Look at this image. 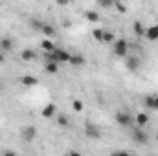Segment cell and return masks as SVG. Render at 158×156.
I'll return each instance as SVG.
<instances>
[{
    "instance_id": "obj_1",
    "label": "cell",
    "mask_w": 158,
    "mask_h": 156,
    "mask_svg": "<svg viewBox=\"0 0 158 156\" xmlns=\"http://www.w3.org/2000/svg\"><path fill=\"white\" fill-rule=\"evenodd\" d=\"M112 53H114V57H118V59H123L127 53H129V42L127 39H116L112 42Z\"/></svg>"
},
{
    "instance_id": "obj_2",
    "label": "cell",
    "mask_w": 158,
    "mask_h": 156,
    "mask_svg": "<svg viewBox=\"0 0 158 156\" xmlns=\"http://www.w3.org/2000/svg\"><path fill=\"white\" fill-rule=\"evenodd\" d=\"M114 119H116V123H118L119 127H123V129H129L132 125V121H134V117L131 116V112H127V110H118L114 114Z\"/></svg>"
},
{
    "instance_id": "obj_3",
    "label": "cell",
    "mask_w": 158,
    "mask_h": 156,
    "mask_svg": "<svg viewBox=\"0 0 158 156\" xmlns=\"http://www.w3.org/2000/svg\"><path fill=\"white\" fill-rule=\"evenodd\" d=\"M123 61H125V68H127L129 72H138V70L142 68V59H140L138 55L127 53V55L123 57Z\"/></svg>"
},
{
    "instance_id": "obj_4",
    "label": "cell",
    "mask_w": 158,
    "mask_h": 156,
    "mask_svg": "<svg viewBox=\"0 0 158 156\" xmlns=\"http://www.w3.org/2000/svg\"><path fill=\"white\" fill-rule=\"evenodd\" d=\"M20 138H22L24 142H33V140L37 138V129H35L33 125H24V127L20 129Z\"/></svg>"
},
{
    "instance_id": "obj_5",
    "label": "cell",
    "mask_w": 158,
    "mask_h": 156,
    "mask_svg": "<svg viewBox=\"0 0 158 156\" xmlns=\"http://www.w3.org/2000/svg\"><path fill=\"white\" fill-rule=\"evenodd\" d=\"M85 136H86L88 140H99V138H101V130H99L98 125L86 123V127H85Z\"/></svg>"
},
{
    "instance_id": "obj_6",
    "label": "cell",
    "mask_w": 158,
    "mask_h": 156,
    "mask_svg": "<svg viewBox=\"0 0 158 156\" xmlns=\"http://www.w3.org/2000/svg\"><path fill=\"white\" fill-rule=\"evenodd\" d=\"M132 140H134L136 143H140V145H145V143L149 142V136H147V132L143 130V127H136V129L132 130Z\"/></svg>"
},
{
    "instance_id": "obj_7",
    "label": "cell",
    "mask_w": 158,
    "mask_h": 156,
    "mask_svg": "<svg viewBox=\"0 0 158 156\" xmlns=\"http://www.w3.org/2000/svg\"><path fill=\"white\" fill-rule=\"evenodd\" d=\"M143 103H145V107L149 109V110H158V94H149V96H145V99H143Z\"/></svg>"
},
{
    "instance_id": "obj_8",
    "label": "cell",
    "mask_w": 158,
    "mask_h": 156,
    "mask_svg": "<svg viewBox=\"0 0 158 156\" xmlns=\"http://www.w3.org/2000/svg\"><path fill=\"white\" fill-rule=\"evenodd\" d=\"M143 37L147 40H151V42L158 40V24H153V26L145 28V35H143Z\"/></svg>"
},
{
    "instance_id": "obj_9",
    "label": "cell",
    "mask_w": 158,
    "mask_h": 156,
    "mask_svg": "<svg viewBox=\"0 0 158 156\" xmlns=\"http://www.w3.org/2000/svg\"><path fill=\"white\" fill-rule=\"evenodd\" d=\"M40 116L42 117H53V116H57V107L53 105V103H48L44 109H42V112H40Z\"/></svg>"
},
{
    "instance_id": "obj_10",
    "label": "cell",
    "mask_w": 158,
    "mask_h": 156,
    "mask_svg": "<svg viewBox=\"0 0 158 156\" xmlns=\"http://www.w3.org/2000/svg\"><path fill=\"white\" fill-rule=\"evenodd\" d=\"M13 46H15V44H13V39H11V37H2V39H0V50H2L4 53H9V51L13 50Z\"/></svg>"
},
{
    "instance_id": "obj_11",
    "label": "cell",
    "mask_w": 158,
    "mask_h": 156,
    "mask_svg": "<svg viewBox=\"0 0 158 156\" xmlns=\"http://www.w3.org/2000/svg\"><path fill=\"white\" fill-rule=\"evenodd\" d=\"M20 84L31 88V86H37V84H39V79L35 77V76H22V77H20Z\"/></svg>"
},
{
    "instance_id": "obj_12",
    "label": "cell",
    "mask_w": 158,
    "mask_h": 156,
    "mask_svg": "<svg viewBox=\"0 0 158 156\" xmlns=\"http://www.w3.org/2000/svg\"><path fill=\"white\" fill-rule=\"evenodd\" d=\"M68 64H72L74 68H81V66L85 64V57H83L81 53H72V57H70Z\"/></svg>"
},
{
    "instance_id": "obj_13",
    "label": "cell",
    "mask_w": 158,
    "mask_h": 156,
    "mask_svg": "<svg viewBox=\"0 0 158 156\" xmlns=\"http://www.w3.org/2000/svg\"><path fill=\"white\" fill-rule=\"evenodd\" d=\"M40 33H42L44 37H48V39H52V37H55V28H53L52 24H48V22H42V28H40Z\"/></svg>"
},
{
    "instance_id": "obj_14",
    "label": "cell",
    "mask_w": 158,
    "mask_h": 156,
    "mask_svg": "<svg viewBox=\"0 0 158 156\" xmlns=\"http://www.w3.org/2000/svg\"><path fill=\"white\" fill-rule=\"evenodd\" d=\"M134 123H136V127H145V125L149 123V116H147L145 112H138V114L134 116Z\"/></svg>"
},
{
    "instance_id": "obj_15",
    "label": "cell",
    "mask_w": 158,
    "mask_h": 156,
    "mask_svg": "<svg viewBox=\"0 0 158 156\" xmlns=\"http://www.w3.org/2000/svg\"><path fill=\"white\" fill-rule=\"evenodd\" d=\"M35 57H37V53H35L33 50H30V48H26V50L20 51V59H22V61H28V63H30V61H35Z\"/></svg>"
},
{
    "instance_id": "obj_16",
    "label": "cell",
    "mask_w": 158,
    "mask_h": 156,
    "mask_svg": "<svg viewBox=\"0 0 158 156\" xmlns=\"http://www.w3.org/2000/svg\"><path fill=\"white\" fill-rule=\"evenodd\" d=\"M40 48H42L44 51H53V50H55V44H53V40L52 39L44 37V39L40 40Z\"/></svg>"
},
{
    "instance_id": "obj_17",
    "label": "cell",
    "mask_w": 158,
    "mask_h": 156,
    "mask_svg": "<svg viewBox=\"0 0 158 156\" xmlns=\"http://www.w3.org/2000/svg\"><path fill=\"white\" fill-rule=\"evenodd\" d=\"M85 18H86L88 22L96 24V22L99 20V13H98V11H94V9H88V11H85Z\"/></svg>"
},
{
    "instance_id": "obj_18",
    "label": "cell",
    "mask_w": 158,
    "mask_h": 156,
    "mask_svg": "<svg viewBox=\"0 0 158 156\" xmlns=\"http://www.w3.org/2000/svg\"><path fill=\"white\" fill-rule=\"evenodd\" d=\"M44 70H46L48 74H57V72H59V63H55V61H46Z\"/></svg>"
},
{
    "instance_id": "obj_19",
    "label": "cell",
    "mask_w": 158,
    "mask_h": 156,
    "mask_svg": "<svg viewBox=\"0 0 158 156\" xmlns=\"http://www.w3.org/2000/svg\"><path fill=\"white\" fill-rule=\"evenodd\" d=\"M132 31H134V35H136L138 39L145 35V28H143L142 22H134V24H132Z\"/></svg>"
},
{
    "instance_id": "obj_20",
    "label": "cell",
    "mask_w": 158,
    "mask_h": 156,
    "mask_svg": "<svg viewBox=\"0 0 158 156\" xmlns=\"http://www.w3.org/2000/svg\"><path fill=\"white\" fill-rule=\"evenodd\" d=\"M114 40H116V35H114L112 31H103V39H101V42L110 44V42H114Z\"/></svg>"
},
{
    "instance_id": "obj_21",
    "label": "cell",
    "mask_w": 158,
    "mask_h": 156,
    "mask_svg": "<svg viewBox=\"0 0 158 156\" xmlns=\"http://www.w3.org/2000/svg\"><path fill=\"white\" fill-rule=\"evenodd\" d=\"M114 2L116 0H98V6L103 9H110V7H114Z\"/></svg>"
},
{
    "instance_id": "obj_22",
    "label": "cell",
    "mask_w": 158,
    "mask_h": 156,
    "mask_svg": "<svg viewBox=\"0 0 158 156\" xmlns=\"http://www.w3.org/2000/svg\"><path fill=\"white\" fill-rule=\"evenodd\" d=\"M57 123H59V127H68L70 121H68V117L64 116V114H59L57 116Z\"/></svg>"
},
{
    "instance_id": "obj_23",
    "label": "cell",
    "mask_w": 158,
    "mask_h": 156,
    "mask_svg": "<svg viewBox=\"0 0 158 156\" xmlns=\"http://www.w3.org/2000/svg\"><path fill=\"white\" fill-rule=\"evenodd\" d=\"M114 7H116V11H118V13H127V6H125L123 2H119V0L114 2Z\"/></svg>"
},
{
    "instance_id": "obj_24",
    "label": "cell",
    "mask_w": 158,
    "mask_h": 156,
    "mask_svg": "<svg viewBox=\"0 0 158 156\" xmlns=\"http://www.w3.org/2000/svg\"><path fill=\"white\" fill-rule=\"evenodd\" d=\"M103 31H105V30H99V28H96V30L92 31V37L98 40V42H101V39H103Z\"/></svg>"
},
{
    "instance_id": "obj_25",
    "label": "cell",
    "mask_w": 158,
    "mask_h": 156,
    "mask_svg": "<svg viewBox=\"0 0 158 156\" xmlns=\"http://www.w3.org/2000/svg\"><path fill=\"white\" fill-rule=\"evenodd\" d=\"M72 109H74L76 112H81V110H83V101H79V99H74V101H72Z\"/></svg>"
},
{
    "instance_id": "obj_26",
    "label": "cell",
    "mask_w": 158,
    "mask_h": 156,
    "mask_svg": "<svg viewBox=\"0 0 158 156\" xmlns=\"http://www.w3.org/2000/svg\"><path fill=\"white\" fill-rule=\"evenodd\" d=\"M31 28H33V30H39V31H40L42 22H40V20H31Z\"/></svg>"
},
{
    "instance_id": "obj_27",
    "label": "cell",
    "mask_w": 158,
    "mask_h": 156,
    "mask_svg": "<svg viewBox=\"0 0 158 156\" xmlns=\"http://www.w3.org/2000/svg\"><path fill=\"white\" fill-rule=\"evenodd\" d=\"M4 61H6V53H4V51H2V50H0V64H2V63H4Z\"/></svg>"
},
{
    "instance_id": "obj_28",
    "label": "cell",
    "mask_w": 158,
    "mask_h": 156,
    "mask_svg": "<svg viewBox=\"0 0 158 156\" xmlns=\"http://www.w3.org/2000/svg\"><path fill=\"white\" fill-rule=\"evenodd\" d=\"M55 2H57L59 6H66V4H68V0H55Z\"/></svg>"
},
{
    "instance_id": "obj_29",
    "label": "cell",
    "mask_w": 158,
    "mask_h": 156,
    "mask_svg": "<svg viewBox=\"0 0 158 156\" xmlns=\"http://www.w3.org/2000/svg\"><path fill=\"white\" fill-rule=\"evenodd\" d=\"M156 143H158V132H156Z\"/></svg>"
}]
</instances>
